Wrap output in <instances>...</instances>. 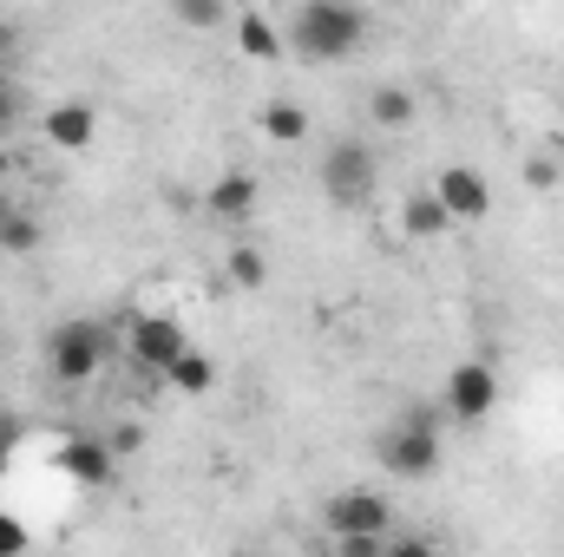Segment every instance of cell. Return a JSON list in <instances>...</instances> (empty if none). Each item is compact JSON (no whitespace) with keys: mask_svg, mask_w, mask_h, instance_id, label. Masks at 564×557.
Masks as SVG:
<instances>
[{"mask_svg":"<svg viewBox=\"0 0 564 557\" xmlns=\"http://www.w3.org/2000/svg\"><path fill=\"white\" fill-rule=\"evenodd\" d=\"M257 125H263V139L270 144H302L308 139V106H295V99H270V106L257 112Z\"/></svg>","mask_w":564,"mask_h":557,"instance_id":"obj_13","label":"cell"},{"mask_svg":"<svg viewBox=\"0 0 564 557\" xmlns=\"http://www.w3.org/2000/svg\"><path fill=\"white\" fill-rule=\"evenodd\" d=\"M375 452H381V466H388L394 479H433V472H440V426H433L426 407H408V414L381 433Z\"/></svg>","mask_w":564,"mask_h":557,"instance_id":"obj_3","label":"cell"},{"mask_svg":"<svg viewBox=\"0 0 564 557\" xmlns=\"http://www.w3.org/2000/svg\"><path fill=\"white\" fill-rule=\"evenodd\" d=\"M119 348H126V361L144 368V374H171V361L191 341H184V321L177 315H119Z\"/></svg>","mask_w":564,"mask_h":557,"instance_id":"obj_5","label":"cell"},{"mask_svg":"<svg viewBox=\"0 0 564 557\" xmlns=\"http://www.w3.org/2000/svg\"><path fill=\"white\" fill-rule=\"evenodd\" d=\"M224 276L237 282V288H263V250H250V243H230V256H224Z\"/></svg>","mask_w":564,"mask_h":557,"instance_id":"obj_17","label":"cell"},{"mask_svg":"<svg viewBox=\"0 0 564 557\" xmlns=\"http://www.w3.org/2000/svg\"><path fill=\"white\" fill-rule=\"evenodd\" d=\"M112 452H139V426H119L112 433Z\"/></svg>","mask_w":564,"mask_h":557,"instance_id":"obj_26","label":"cell"},{"mask_svg":"<svg viewBox=\"0 0 564 557\" xmlns=\"http://www.w3.org/2000/svg\"><path fill=\"white\" fill-rule=\"evenodd\" d=\"M322 525H328V538H394V505H388V492L348 485L322 505Z\"/></svg>","mask_w":564,"mask_h":557,"instance_id":"obj_6","label":"cell"},{"mask_svg":"<svg viewBox=\"0 0 564 557\" xmlns=\"http://www.w3.org/2000/svg\"><path fill=\"white\" fill-rule=\"evenodd\" d=\"M401 230H408V237H421V243H433V237H446V230H453V217L440 210V197H433V190H414V197L401 204Z\"/></svg>","mask_w":564,"mask_h":557,"instance_id":"obj_14","label":"cell"},{"mask_svg":"<svg viewBox=\"0 0 564 557\" xmlns=\"http://www.w3.org/2000/svg\"><path fill=\"white\" fill-rule=\"evenodd\" d=\"M525 184H532V190H552V184H558V164H552V157H525Z\"/></svg>","mask_w":564,"mask_h":557,"instance_id":"obj_23","label":"cell"},{"mask_svg":"<svg viewBox=\"0 0 564 557\" xmlns=\"http://www.w3.org/2000/svg\"><path fill=\"white\" fill-rule=\"evenodd\" d=\"M492 407H499V374L486 361H459L446 374V414L459 426H479V419H492Z\"/></svg>","mask_w":564,"mask_h":557,"instance_id":"obj_7","label":"cell"},{"mask_svg":"<svg viewBox=\"0 0 564 557\" xmlns=\"http://www.w3.org/2000/svg\"><path fill=\"white\" fill-rule=\"evenodd\" d=\"M375 184H381V164H375L368 144L361 139H335L328 144V157H322V197H328L335 210H368Z\"/></svg>","mask_w":564,"mask_h":557,"instance_id":"obj_4","label":"cell"},{"mask_svg":"<svg viewBox=\"0 0 564 557\" xmlns=\"http://www.w3.org/2000/svg\"><path fill=\"white\" fill-rule=\"evenodd\" d=\"M26 545H33L26 525H20L13 512H0V557H26Z\"/></svg>","mask_w":564,"mask_h":557,"instance_id":"obj_21","label":"cell"},{"mask_svg":"<svg viewBox=\"0 0 564 557\" xmlns=\"http://www.w3.org/2000/svg\"><path fill=\"white\" fill-rule=\"evenodd\" d=\"M204 210H210V223H250L257 217V177L250 171H224L204 190Z\"/></svg>","mask_w":564,"mask_h":557,"instance_id":"obj_11","label":"cell"},{"mask_svg":"<svg viewBox=\"0 0 564 557\" xmlns=\"http://www.w3.org/2000/svg\"><path fill=\"white\" fill-rule=\"evenodd\" d=\"M171 20H177V26H191V33H204V26H224L230 13H224L217 0H177V7H171Z\"/></svg>","mask_w":564,"mask_h":557,"instance_id":"obj_18","label":"cell"},{"mask_svg":"<svg viewBox=\"0 0 564 557\" xmlns=\"http://www.w3.org/2000/svg\"><path fill=\"white\" fill-rule=\"evenodd\" d=\"M230 26H237V46H243L250 59H282V33L263 20V13H257V7H243Z\"/></svg>","mask_w":564,"mask_h":557,"instance_id":"obj_15","label":"cell"},{"mask_svg":"<svg viewBox=\"0 0 564 557\" xmlns=\"http://www.w3.org/2000/svg\"><path fill=\"white\" fill-rule=\"evenodd\" d=\"M164 381H171L177 394H210V387H217V361H210L204 348H184V354L171 361V374H164Z\"/></svg>","mask_w":564,"mask_h":557,"instance_id":"obj_16","label":"cell"},{"mask_svg":"<svg viewBox=\"0 0 564 557\" xmlns=\"http://www.w3.org/2000/svg\"><path fill=\"white\" fill-rule=\"evenodd\" d=\"M433 197H440V210H446L453 223H486V217H492V184H486L473 164H446V171L433 177Z\"/></svg>","mask_w":564,"mask_h":557,"instance_id":"obj_8","label":"cell"},{"mask_svg":"<svg viewBox=\"0 0 564 557\" xmlns=\"http://www.w3.org/2000/svg\"><path fill=\"white\" fill-rule=\"evenodd\" d=\"M13 210H20V204H13V197L0 190V237H7V223H13Z\"/></svg>","mask_w":564,"mask_h":557,"instance_id":"obj_27","label":"cell"},{"mask_svg":"<svg viewBox=\"0 0 564 557\" xmlns=\"http://www.w3.org/2000/svg\"><path fill=\"white\" fill-rule=\"evenodd\" d=\"M0 250H7V256H26V250H40V223H33L26 210H13V223H7V237H0Z\"/></svg>","mask_w":564,"mask_h":557,"instance_id":"obj_19","label":"cell"},{"mask_svg":"<svg viewBox=\"0 0 564 557\" xmlns=\"http://www.w3.org/2000/svg\"><path fill=\"white\" fill-rule=\"evenodd\" d=\"M40 132L53 151H66V157H79L86 144L99 139V112L86 106V99H59V106H46V119H40Z\"/></svg>","mask_w":564,"mask_h":557,"instance_id":"obj_10","label":"cell"},{"mask_svg":"<svg viewBox=\"0 0 564 557\" xmlns=\"http://www.w3.org/2000/svg\"><path fill=\"white\" fill-rule=\"evenodd\" d=\"M20 119V86H13V73L0 66V125H13Z\"/></svg>","mask_w":564,"mask_h":557,"instance_id":"obj_24","label":"cell"},{"mask_svg":"<svg viewBox=\"0 0 564 557\" xmlns=\"http://www.w3.org/2000/svg\"><path fill=\"white\" fill-rule=\"evenodd\" d=\"M59 472H66L73 485H86V492H99V485H112V472H119V452H112V439H93V433H73V439L59 446Z\"/></svg>","mask_w":564,"mask_h":557,"instance_id":"obj_9","label":"cell"},{"mask_svg":"<svg viewBox=\"0 0 564 557\" xmlns=\"http://www.w3.org/2000/svg\"><path fill=\"white\" fill-rule=\"evenodd\" d=\"M381 557H440V545L421 538V532H394V538L381 545Z\"/></svg>","mask_w":564,"mask_h":557,"instance_id":"obj_20","label":"cell"},{"mask_svg":"<svg viewBox=\"0 0 564 557\" xmlns=\"http://www.w3.org/2000/svg\"><path fill=\"white\" fill-rule=\"evenodd\" d=\"M361 40H368V7H355V0H302V7L289 13V46H295V59H308V66L348 59Z\"/></svg>","mask_w":564,"mask_h":557,"instance_id":"obj_1","label":"cell"},{"mask_svg":"<svg viewBox=\"0 0 564 557\" xmlns=\"http://www.w3.org/2000/svg\"><path fill=\"white\" fill-rule=\"evenodd\" d=\"M13 446H20V419H13L7 407H0V472L13 466Z\"/></svg>","mask_w":564,"mask_h":557,"instance_id":"obj_25","label":"cell"},{"mask_svg":"<svg viewBox=\"0 0 564 557\" xmlns=\"http://www.w3.org/2000/svg\"><path fill=\"white\" fill-rule=\"evenodd\" d=\"M112 348H119L112 328L73 315V321H59V328L46 335V374H53L59 387H86V381H99V368L112 361Z\"/></svg>","mask_w":564,"mask_h":557,"instance_id":"obj_2","label":"cell"},{"mask_svg":"<svg viewBox=\"0 0 564 557\" xmlns=\"http://www.w3.org/2000/svg\"><path fill=\"white\" fill-rule=\"evenodd\" d=\"M7 171H13V157H7V151H0V190H7Z\"/></svg>","mask_w":564,"mask_h":557,"instance_id":"obj_28","label":"cell"},{"mask_svg":"<svg viewBox=\"0 0 564 557\" xmlns=\"http://www.w3.org/2000/svg\"><path fill=\"white\" fill-rule=\"evenodd\" d=\"M414 112H421L414 86H375V92H368V119H375L381 132H401V125H414Z\"/></svg>","mask_w":564,"mask_h":557,"instance_id":"obj_12","label":"cell"},{"mask_svg":"<svg viewBox=\"0 0 564 557\" xmlns=\"http://www.w3.org/2000/svg\"><path fill=\"white\" fill-rule=\"evenodd\" d=\"M388 538H328V557H381Z\"/></svg>","mask_w":564,"mask_h":557,"instance_id":"obj_22","label":"cell"}]
</instances>
